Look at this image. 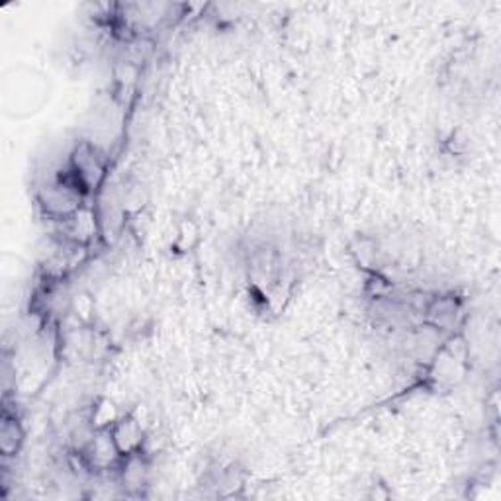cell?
Masks as SVG:
<instances>
[{"instance_id": "1", "label": "cell", "mask_w": 501, "mask_h": 501, "mask_svg": "<svg viewBox=\"0 0 501 501\" xmlns=\"http://www.w3.org/2000/svg\"><path fill=\"white\" fill-rule=\"evenodd\" d=\"M110 435H112L114 445L118 453L122 456H134L144 445V429L142 423L134 417L118 419L116 423L110 427Z\"/></svg>"}]
</instances>
